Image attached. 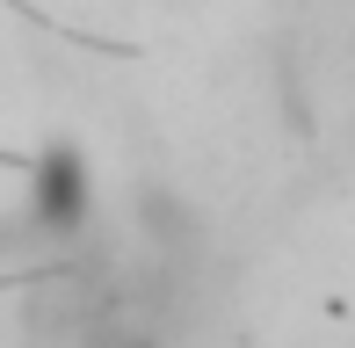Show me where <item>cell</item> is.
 I'll use <instances>...</instances> for the list:
<instances>
[{
    "label": "cell",
    "instance_id": "1",
    "mask_svg": "<svg viewBox=\"0 0 355 348\" xmlns=\"http://www.w3.org/2000/svg\"><path fill=\"white\" fill-rule=\"evenodd\" d=\"M29 225L37 240H80L94 225V174L80 167L73 146H51L37 160V182H29Z\"/></svg>",
    "mask_w": 355,
    "mask_h": 348
}]
</instances>
